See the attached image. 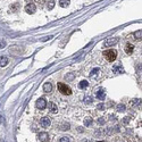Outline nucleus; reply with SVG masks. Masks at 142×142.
I'll use <instances>...</instances> for the list:
<instances>
[{
    "label": "nucleus",
    "mask_w": 142,
    "mask_h": 142,
    "mask_svg": "<svg viewBox=\"0 0 142 142\" xmlns=\"http://www.w3.org/2000/svg\"><path fill=\"white\" fill-rule=\"evenodd\" d=\"M57 88H58V91L62 94H64V96H71L72 94V89L67 84H65V83H58Z\"/></svg>",
    "instance_id": "1"
},
{
    "label": "nucleus",
    "mask_w": 142,
    "mask_h": 142,
    "mask_svg": "<svg viewBox=\"0 0 142 142\" xmlns=\"http://www.w3.org/2000/svg\"><path fill=\"white\" fill-rule=\"evenodd\" d=\"M103 56H105V58L108 62L112 63L117 58V51L114 50V49H109V50L103 51Z\"/></svg>",
    "instance_id": "2"
},
{
    "label": "nucleus",
    "mask_w": 142,
    "mask_h": 142,
    "mask_svg": "<svg viewBox=\"0 0 142 142\" xmlns=\"http://www.w3.org/2000/svg\"><path fill=\"white\" fill-rule=\"evenodd\" d=\"M118 42V38H108L106 39V41L103 42V47H111Z\"/></svg>",
    "instance_id": "3"
},
{
    "label": "nucleus",
    "mask_w": 142,
    "mask_h": 142,
    "mask_svg": "<svg viewBox=\"0 0 142 142\" xmlns=\"http://www.w3.org/2000/svg\"><path fill=\"white\" fill-rule=\"evenodd\" d=\"M35 106H37V108H38V109H40V110L44 109V108L47 107V101H46V99H44V98L38 99V100H37V103H35Z\"/></svg>",
    "instance_id": "4"
},
{
    "label": "nucleus",
    "mask_w": 142,
    "mask_h": 142,
    "mask_svg": "<svg viewBox=\"0 0 142 142\" xmlns=\"http://www.w3.org/2000/svg\"><path fill=\"white\" fill-rule=\"evenodd\" d=\"M40 124H41L42 127L48 128L49 126H50V124H51V121H50V118H49V117H42L41 121H40Z\"/></svg>",
    "instance_id": "5"
},
{
    "label": "nucleus",
    "mask_w": 142,
    "mask_h": 142,
    "mask_svg": "<svg viewBox=\"0 0 142 142\" xmlns=\"http://www.w3.org/2000/svg\"><path fill=\"white\" fill-rule=\"evenodd\" d=\"M35 10H37V7H35L34 4H27L25 6V12L27 14H34Z\"/></svg>",
    "instance_id": "6"
},
{
    "label": "nucleus",
    "mask_w": 142,
    "mask_h": 142,
    "mask_svg": "<svg viewBox=\"0 0 142 142\" xmlns=\"http://www.w3.org/2000/svg\"><path fill=\"white\" fill-rule=\"evenodd\" d=\"M96 97L99 99V100H103V99H105V97H106L105 90H103V89H99L98 91H97V93H96Z\"/></svg>",
    "instance_id": "7"
},
{
    "label": "nucleus",
    "mask_w": 142,
    "mask_h": 142,
    "mask_svg": "<svg viewBox=\"0 0 142 142\" xmlns=\"http://www.w3.org/2000/svg\"><path fill=\"white\" fill-rule=\"evenodd\" d=\"M39 139L41 142H48L49 141V134L46 132H42L39 134Z\"/></svg>",
    "instance_id": "8"
},
{
    "label": "nucleus",
    "mask_w": 142,
    "mask_h": 142,
    "mask_svg": "<svg viewBox=\"0 0 142 142\" xmlns=\"http://www.w3.org/2000/svg\"><path fill=\"white\" fill-rule=\"evenodd\" d=\"M43 91L46 92V93H51V91H52V84H51L50 82L44 83V85H43Z\"/></svg>",
    "instance_id": "9"
},
{
    "label": "nucleus",
    "mask_w": 142,
    "mask_h": 142,
    "mask_svg": "<svg viewBox=\"0 0 142 142\" xmlns=\"http://www.w3.org/2000/svg\"><path fill=\"white\" fill-rule=\"evenodd\" d=\"M112 72L116 74H122V73H124V68L122 67V65H115L112 67Z\"/></svg>",
    "instance_id": "10"
},
{
    "label": "nucleus",
    "mask_w": 142,
    "mask_h": 142,
    "mask_svg": "<svg viewBox=\"0 0 142 142\" xmlns=\"http://www.w3.org/2000/svg\"><path fill=\"white\" fill-rule=\"evenodd\" d=\"M133 50H134V46H133V44H131V43H126V46H125V52L130 55V53L133 52Z\"/></svg>",
    "instance_id": "11"
},
{
    "label": "nucleus",
    "mask_w": 142,
    "mask_h": 142,
    "mask_svg": "<svg viewBox=\"0 0 142 142\" xmlns=\"http://www.w3.org/2000/svg\"><path fill=\"white\" fill-rule=\"evenodd\" d=\"M49 110H50L52 114H56V112L58 111V108L53 102H49Z\"/></svg>",
    "instance_id": "12"
},
{
    "label": "nucleus",
    "mask_w": 142,
    "mask_h": 142,
    "mask_svg": "<svg viewBox=\"0 0 142 142\" xmlns=\"http://www.w3.org/2000/svg\"><path fill=\"white\" fill-rule=\"evenodd\" d=\"M69 4H71V0H59V6L63 8L68 7Z\"/></svg>",
    "instance_id": "13"
},
{
    "label": "nucleus",
    "mask_w": 142,
    "mask_h": 142,
    "mask_svg": "<svg viewBox=\"0 0 142 142\" xmlns=\"http://www.w3.org/2000/svg\"><path fill=\"white\" fill-rule=\"evenodd\" d=\"M7 64H8V58L7 57H0V67H5V66H7Z\"/></svg>",
    "instance_id": "14"
},
{
    "label": "nucleus",
    "mask_w": 142,
    "mask_h": 142,
    "mask_svg": "<svg viewBox=\"0 0 142 142\" xmlns=\"http://www.w3.org/2000/svg\"><path fill=\"white\" fill-rule=\"evenodd\" d=\"M99 72H100V69H99V68H94V69H92V72L90 73V77H91V78L97 77V76H98V74H99Z\"/></svg>",
    "instance_id": "15"
},
{
    "label": "nucleus",
    "mask_w": 142,
    "mask_h": 142,
    "mask_svg": "<svg viewBox=\"0 0 142 142\" xmlns=\"http://www.w3.org/2000/svg\"><path fill=\"white\" fill-rule=\"evenodd\" d=\"M88 85H89V82L85 80L81 81V82L78 83V88H80V89H85V88H88Z\"/></svg>",
    "instance_id": "16"
},
{
    "label": "nucleus",
    "mask_w": 142,
    "mask_h": 142,
    "mask_svg": "<svg viewBox=\"0 0 142 142\" xmlns=\"http://www.w3.org/2000/svg\"><path fill=\"white\" fill-rule=\"evenodd\" d=\"M92 124V118L91 117H87V118L84 119V125L85 126H90Z\"/></svg>",
    "instance_id": "17"
},
{
    "label": "nucleus",
    "mask_w": 142,
    "mask_h": 142,
    "mask_svg": "<svg viewBox=\"0 0 142 142\" xmlns=\"http://www.w3.org/2000/svg\"><path fill=\"white\" fill-rule=\"evenodd\" d=\"M134 39L135 40H141V30L136 31V32L134 33Z\"/></svg>",
    "instance_id": "18"
},
{
    "label": "nucleus",
    "mask_w": 142,
    "mask_h": 142,
    "mask_svg": "<svg viewBox=\"0 0 142 142\" xmlns=\"http://www.w3.org/2000/svg\"><path fill=\"white\" fill-rule=\"evenodd\" d=\"M48 9H52L53 8V6H55V1H53V0H50V1H49L48 3Z\"/></svg>",
    "instance_id": "19"
},
{
    "label": "nucleus",
    "mask_w": 142,
    "mask_h": 142,
    "mask_svg": "<svg viewBox=\"0 0 142 142\" xmlns=\"http://www.w3.org/2000/svg\"><path fill=\"white\" fill-rule=\"evenodd\" d=\"M117 110H118V111H124V110H125V106L119 103V105L117 106Z\"/></svg>",
    "instance_id": "20"
},
{
    "label": "nucleus",
    "mask_w": 142,
    "mask_h": 142,
    "mask_svg": "<svg viewBox=\"0 0 142 142\" xmlns=\"http://www.w3.org/2000/svg\"><path fill=\"white\" fill-rule=\"evenodd\" d=\"M59 142H71V141H69V139L67 136H64V137H62V139L59 140Z\"/></svg>",
    "instance_id": "21"
},
{
    "label": "nucleus",
    "mask_w": 142,
    "mask_h": 142,
    "mask_svg": "<svg viewBox=\"0 0 142 142\" xmlns=\"http://www.w3.org/2000/svg\"><path fill=\"white\" fill-rule=\"evenodd\" d=\"M97 108H98L99 110H103L105 109V106H103V103H99V105L97 106Z\"/></svg>",
    "instance_id": "22"
},
{
    "label": "nucleus",
    "mask_w": 142,
    "mask_h": 142,
    "mask_svg": "<svg viewBox=\"0 0 142 142\" xmlns=\"http://www.w3.org/2000/svg\"><path fill=\"white\" fill-rule=\"evenodd\" d=\"M44 1H46V0H35V3L39 4V5H43Z\"/></svg>",
    "instance_id": "23"
},
{
    "label": "nucleus",
    "mask_w": 142,
    "mask_h": 142,
    "mask_svg": "<svg viewBox=\"0 0 142 142\" xmlns=\"http://www.w3.org/2000/svg\"><path fill=\"white\" fill-rule=\"evenodd\" d=\"M98 123L99 124H103V123H105V119H102V117H100V118L98 119Z\"/></svg>",
    "instance_id": "24"
},
{
    "label": "nucleus",
    "mask_w": 142,
    "mask_h": 142,
    "mask_svg": "<svg viewBox=\"0 0 142 142\" xmlns=\"http://www.w3.org/2000/svg\"><path fill=\"white\" fill-rule=\"evenodd\" d=\"M128 121H130V117H125V119L123 121V123H124V124H126Z\"/></svg>",
    "instance_id": "25"
},
{
    "label": "nucleus",
    "mask_w": 142,
    "mask_h": 142,
    "mask_svg": "<svg viewBox=\"0 0 142 142\" xmlns=\"http://www.w3.org/2000/svg\"><path fill=\"white\" fill-rule=\"evenodd\" d=\"M5 42H0V49H1V48H4V47H5Z\"/></svg>",
    "instance_id": "26"
},
{
    "label": "nucleus",
    "mask_w": 142,
    "mask_h": 142,
    "mask_svg": "<svg viewBox=\"0 0 142 142\" xmlns=\"http://www.w3.org/2000/svg\"><path fill=\"white\" fill-rule=\"evenodd\" d=\"M85 100H87V102H88V103H90V102H91V98H90V97H88V98L85 99Z\"/></svg>",
    "instance_id": "27"
},
{
    "label": "nucleus",
    "mask_w": 142,
    "mask_h": 142,
    "mask_svg": "<svg viewBox=\"0 0 142 142\" xmlns=\"http://www.w3.org/2000/svg\"><path fill=\"white\" fill-rule=\"evenodd\" d=\"M83 142H91V141H89V140H84Z\"/></svg>",
    "instance_id": "28"
},
{
    "label": "nucleus",
    "mask_w": 142,
    "mask_h": 142,
    "mask_svg": "<svg viewBox=\"0 0 142 142\" xmlns=\"http://www.w3.org/2000/svg\"><path fill=\"white\" fill-rule=\"evenodd\" d=\"M0 123H1V116H0Z\"/></svg>",
    "instance_id": "29"
}]
</instances>
